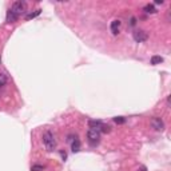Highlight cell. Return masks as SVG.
Listing matches in <instances>:
<instances>
[{"label": "cell", "instance_id": "cell-1", "mask_svg": "<svg viewBox=\"0 0 171 171\" xmlns=\"http://www.w3.org/2000/svg\"><path fill=\"white\" fill-rule=\"evenodd\" d=\"M42 139H43V143H44V146H46L47 151H54L55 147H56V140H55L54 134H52L51 131H44Z\"/></svg>", "mask_w": 171, "mask_h": 171}, {"label": "cell", "instance_id": "cell-2", "mask_svg": "<svg viewBox=\"0 0 171 171\" xmlns=\"http://www.w3.org/2000/svg\"><path fill=\"white\" fill-rule=\"evenodd\" d=\"M11 11L14 12L15 15H18V16L26 14V12H27V3L26 2H22V0H19V2H15L14 4H12Z\"/></svg>", "mask_w": 171, "mask_h": 171}, {"label": "cell", "instance_id": "cell-3", "mask_svg": "<svg viewBox=\"0 0 171 171\" xmlns=\"http://www.w3.org/2000/svg\"><path fill=\"white\" fill-rule=\"evenodd\" d=\"M100 131H99V128H95V127H90V130L87 131V138H88V140L91 142V143H98L100 139Z\"/></svg>", "mask_w": 171, "mask_h": 171}, {"label": "cell", "instance_id": "cell-4", "mask_svg": "<svg viewBox=\"0 0 171 171\" xmlns=\"http://www.w3.org/2000/svg\"><path fill=\"white\" fill-rule=\"evenodd\" d=\"M148 39V35L147 32L143 31V30H136L134 31V40L138 43H142V42H146Z\"/></svg>", "mask_w": 171, "mask_h": 171}, {"label": "cell", "instance_id": "cell-5", "mask_svg": "<svg viewBox=\"0 0 171 171\" xmlns=\"http://www.w3.org/2000/svg\"><path fill=\"white\" fill-rule=\"evenodd\" d=\"M151 126L156 130V131H163L165 130V122L158 116H154L151 119Z\"/></svg>", "mask_w": 171, "mask_h": 171}, {"label": "cell", "instance_id": "cell-6", "mask_svg": "<svg viewBox=\"0 0 171 171\" xmlns=\"http://www.w3.org/2000/svg\"><path fill=\"white\" fill-rule=\"evenodd\" d=\"M110 28H111L112 35H118L119 34V28H120V20H114V22H111Z\"/></svg>", "mask_w": 171, "mask_h": 171}, {"label": "cell", "instance_id": "cell-7", "mask_svg": "<svg viewBox=\"0 0 171 171\" xmlns=\"http://www.w3.org/2000/svg\"><path fill=\"white\" fill-rule=\"evenodd\" d=\"M18 18H19V16L15 15L11 10L7 12V22H8V23H14V22H16V20H18Z\"/></svg>", "mask_w": 171, "mask_h": 171}, {"label": "cell", "instance_id": "cell-8", "mask_svg": "<svg viewBox=\"0 0 171 171\" xmlns=\"http://www.w3.org/2000/svg\"><path fill=\"white\" fill-rule=\"evenodd\" d=\"M71 150H72V152H78L79 150H80V142H79V139H76V138H75V140L71 143Z\"/></svg>", "mask_w": 171, "mask_h": 171}, {"label": "cell", "instance_id": "cell-9", "mask_svg": "<svg viewBox=\"0 0 171 171\" xmlns=\"http://www.w3.org/2000/svg\"><path fill=\"white\" fill-rule=\"evenodd\" d=\"M162 62H163V58H162V56H152V58H151V64H152V66L161 64Z\"/></svg>", "mask_w": 171, "mask_h": 171}, {"label": "cell", "instance_id": "cell-10", "mask_svg": "<svg viewBox=\"0 0 171 171\" xmlns=\"http://www.w3.org/2000/svg\"><path fill=\"white\" fill-rule=\"evenodd\" d=\"M144 11L148 12V14H155V12H156V8L154 7L152 4H147V6L144 7Z\"/></svg>", "mask_w": 171, "mask_h": 171}, {"label": "cell", "instance_id": "cell-11", "mask_svg": "<svg viewBox=\"0 0 171 171\" xmlns=\"http://www.w3.org/2000/svg\"><path fill=\"white\" fill-rule=\"evenodd\" d=\"M114 122H115L116 124H123V123H126V118L124 116H115L114 118Z\"/></svg>", "mask_w": 171, "mask_h": 171}, {"label": "cell", "instance_id": "cell-12", "mask_svg": "<svg viewBox=\"0 0 171 171\" xmlns=\"http://www.w3.org/2000/svg\"><path fill=\"white\" fill-rule=\"evenodd\" d=\"M100 126H102V122H99V120H90V127L99 128Z\"/></svg>", "mask_w": 171, "mask_h": 171}, {"label": "cell", "instance_id": "cell-13", "mask_svg": "<svg viewBox=\"0 0 171 171\" xmlns=\"http://www.w3.org/2000/svg\"><path fill=\"white\" fill-rule=\"evenodd\" d=\"M40 14V10H36L35 12H31V14H28L27 15V20H31V19H34V18H36Z\"/></svg>", "mask_w": 171, "mask_h": 171}, {"label": "cell", "instance_id": "cell-14", "mask_svg": "<svg viewBox=\"0 0 171 171\" xmlns=\"http://www.w3.org/2000/svg\"><path fill=\"white\" fill-rule=\"evenodd\" d=\"M110 130H111V127H110V126L102 124L100 127H99V131H100V132H110Z\"/></svg>", "mask_w": 171, "mask_h": 171}, {"label": "cell", "instance_id": "cell-15", "mask_svg": "<svg viewBox=\"0 0 171 171\" xmlns=\"http://www.w3.org/2000/svg\"><path fill=\"white\" fill-rule=\"evenodd\" d=\"M6 83H7V76L4 75V74H0V87L4 86Z\"/></svg>", "mask_w": 171, "mask_h": 171}, {"label": "cell", "instance_id": "cell-16", "mask_svg": "<svg viewBox=\"0 0 171 171\" xmlns=\"http://www.w3.org/2000/svg\"><path fill=\"white\" fill-rule=\"evenodd\" d=\"M31 170H32V171H43V170H44V167H43V166L36 165V166H32Z\"/></svg>", "mask_w": 171, "mask_h": 171}, {"label": "cell", "instance_id": "cell-17", "mask_svg": "<svg viewBox=\"0 0 171 171\" xmlns=\"http://www.w3.org/2000/svg\"><path fill=\"white\" fill-rule=\"evenodd\" d=\"M135 23H136V19L132 18V19H131V26H135Z\"/></svg>", "mask_w": 171, "mask_h": 171}, {"label": "cell", "instance_id": "cell-18", "mask_svg": "<svg viewBox=\"0 0 171 171\" xmlns=\"http://www.w3.org/2000/svg\"><path fill=\"white\" fill-rule=\"evenodd\" d=\"M155 4H163V0H156Z\"/></svg>", "mask_w": 171, "mask_h": 171}, {"label": "cell", "instance_id": "cell-19", "mask_svg": "<svg viewBox=\"0 0 171 171\" xmlns=\"http://www.w3.org/2000/svg\"><path fill=\"white\" fill-rule=\"evenodd\" d=\"M60 154H62V156H63V159H66V158H67V155H66V152H63V151H62V152H60Z\"/></svg>", "mask_w": 171, "mask_h": 171}, {"label": "cell", "instance_id": "cell-20", "mask_svg": "<svg viewBox=\"0 0 171 171\" xmlns=\"http://www.w3.org/2000/svg\"><path fill=\"white\" fill-rule=\"evenodd\" d=\"M142 171H146V167H142Z\"/></svg>", "mask_w": 171, "mask_h": 171}, {"label": "cell", "instance_id": "cell-21", "mask_svg": "<svg viewBox=\"0 0 171 171\" xmlns=\"http://www.w3.org/2000/svg\"><path fill=\"white\" fill-rule=\"evenodd\" d=\"M0 62H2V59H0Z\"/></svg>", "mask_w": 171, "mask_h": 171}]
</instances>
